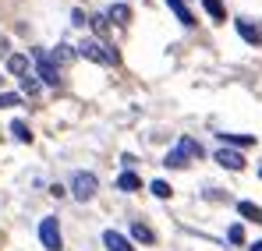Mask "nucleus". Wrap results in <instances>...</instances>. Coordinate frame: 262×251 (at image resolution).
<instances>
[{"mask_svg":"<svg viewBox=\"0 0 262 251\" xmlns=\"http://www.w3.org/2000/svg\"><path fill=\"white\" fill-rule=\"evenodd\" d=\"M39 88H43V82H39L36 75H25V78H21V99H25V96H39Z\"/></svg>","mask_w":262,"mask_h":251,"instance_id":"obj_18","label":"nucleus"},{"mask_svg":"<svg viewBox=\"0 0 262 251\" xmlns=\"http://www.w3.org/2000/svg\"><path fill=\"white\" fill-rule=\"evenodd\" d=\"M75 57H78V50H71L68 42H60V46H57V50L50 53V60H53L57 67H60V64H68V60H75Z\"/></svg>","mask_w":262,"mask_h":251,"instance_id":"obj_13","label":"nucleus"},{"mask_svg":"<svg viewBox=\"0 0 262 251\" xmlns=\"http://www.w3.org/2000/svg\"><path fill=\"white\" fill-rule=\"evenodd\" d=\"M78 57H85L92 64H103V67H114L121 57H117V50L114 46H106L103 39H82L78 42Z\"/></svg>","mask_w":262,"mask_h":251,"instance_id":"obj_1","label":"nucleus"},{"mask_svg":"<svg viewBox=\"0 0 262 251\" xmlns=\"http://www.w3.org/2000/svg\"><path fill=\"white\" fill-rule=\"evenodd\" d=\"M163 167H174V170H184L188 167V156L181 152V149H170L167 156H163Z\"/></svg>","mask_w":262,"mask_h":251,"instance_id":"obj_16","label":"nucleus"},{"mask_svg":"<svg viewBox=\"0 0 262 251\" xmlns=\"http://www.w3.org/2000/svg\"><path fill=\"white\" fill-rule=\"evenodd\" d=\"M234 25H237V36L248 42V46H259V42H262V29L255 25V21H248V18H237Z\"/></svg>","mask_w":262,"mask_h":251,"instance_id":"obj_6","label":"nucleus"},{"mask_svg":"<svg viewBox=\"0 0 262 251\" xmlns=\"http://www.w3.org/2000/svg\"><path fill=\"white\" fill-rule=\"evenodd\" d=\"M39 241H43L46 251H60V248H64V234H60L57 216H46L43 223H39Z\"/></svg>","mask_w":262,"mask_h":251,"instance_id":"obj_4","label":"nucleus"},{"mask_svg":"<svg viewBox=\"0 0 262 251\" xmlns=\"http://www.w3.org/2000/svg\"><path fill=\"white\" fill-rule=\"evenodd\" d=\"M121 163H124V170H131V167H135V156H131V152H124V156H121Z\"/></svg>","mask_w":262,"mask_h":251,"instance_id":"obj_26","label":"nucleus"},{"mask_svg":"<svg viewBox=\"0 0 262 251\" xmlns=\"http://www.w3.org/2000/svg\"><path fill=\"white\" fill-rule=\"evenodd\" d=\"M106 14H110V18H114L117 25H124V21H128V14H131V7H128V4H114V7H110Z\"/></svg>","mask_w":262,"mask_h":251,"instance_id":"obj_19","label":"nucleus"},{"mask_svg":"<svg viewBox=\"0 0 262 251\" xmlns=\"http://www.w3.org/2000/svg\"><path fill=\"white\" fill-rule=\"evenodd\" d=\"M103 248H106V251H135V244H131L124 234H117V230H106V234H103Z\"/></svg>","mask_w":262,"mask_h":251,"instance_id":"obj_8","label":"nucleus"},{"mask_svg":"<svg viewBox=\"0 0 262 251\" xmlns=\"http://www.w3.org/2000/svg\"><path fill=\"white\" fill-rule=\"evenodd\" d=\"M213 159H216L223 170H245V156H241L237 149H227V145H220L216 152H213Z\"/></svg>","mask_w":262,"mask_h":251,"instance_id":"obj_5","label":"nucleus"},{"mask_svg":"<svg viewBox=\"0 0 262 251\" xmlns=\"http://www.w3.org/2000/svg\"><path fill=\"white\" fill-rule=\"evenodd\" d=\"M202 7H206V14H209L213 21H227V7H223V0H202Z\"/></svg>","mask_w":262,"mask_h":251,"instance_id":"obj_14","label":"nucleus"},{"mask_svg":"<svg viewBox=\"0 0 262 251\" xmlns=\"http://www.w3.org/2000/svg\"><path fill=\"white\" fill-rule=\"evenodd\" d=\"M92 25H96V32H106V29H110V25H106V18H99V14L92 18Z\"/></svg>","mask_w":262,"mask_h":251,"instance_id":"obj_24","label":"nucleus"},{"mask_svg":"<svg viewBox=\"0 0 262 251\" xmlns=\"http://www.w3.org/2000/svg\"><path fill=\"white\" fill-rule=\"evenodd\" d=\"M131 241H135V244H156V230H152L149 223L135 219V223H131Z\"/></svg>","mask_w":262,"mask_h":251,"instance_id":"obj_7","label":"nucleus"},{"mask_svg":"<svg viewBox=\"0 0 262 251\" xmlns=\"http://www.w3.org/2000/svg\"><path fill=\"white\" fill-rule=\"evenodd\" d=\"M0 57H11V42L0 36Z\"/></svg>","mask_w":262,"mask_h":251,"instance_id":"obj_25","label":"nucleus"},{"mask_svg":"<svg viewBox=\"0 0 262 251\" xmlns=\"http://www.w3.org/2000/svg\"><path fill=\"white\" fill-rule=\"evenodd\" d=\"M0 82H4V75H0Z\"/></svg>","mask_w":262,"mask_h":251,"instance_id":"obj_29","label":"nucleus"},{"mask_svg":"<svg viewBox=\"0 0 262 251\" xmlns=\"http://www.w3.org/2000/svg\"><path fill=\"white\" fill-rule=\"evenodd\" d=\"M7 106H21V92H0V110Z\"/></svg>","mask_w":262,"mask_h":251,"instance_id":"obj_23","label":"nucleus"},{"mask_svg":"<svg viewBox=\"0 0 262 251\" xmlns=\"http://www.w3.org/2000/svg\"><path fill=\"white\" fill-rule=\"evenodd\" d=\"M252 251H262V241H255V244H252Z\"/></svg>","mask_w":262,"mask_h":251,"instance_id":"obj_27","label":"nucleus"},{"mask_svg":"<svg viewBox=\"0 0 262 251\" xmlns=\"http://www.w3.org/2000/svg\"><path fill=\"white\" fill-rule=\"evenodd\" d=\"M216 138L227 145V149H248V145H255L252 134H227V131H216Z\"/></svg>","mask_w":262,"mask_h":251,"instance_id":"obj_9","label":"nucleus"},{"mask_svg":"<svg viewBox=\"0 0 262 251\" xmlns=\"http://www.w3.org/2000/svg\"><path fill=\"white\" fill-rule=\"evenodd\" d=\"M177 149H181L188 159H202V145H199L195 138H181V142H177Z\"/></svg>","mask_w":262,"mask_h":251,"instance_id":"obj_15","label":"nucleus"},{"mask_svg":"<svg viewBox=\"0 0 262 251\" xmlns=\"http://www.w3.org/2000/svg\"><path fill=\"white\" fill-rule=\"evenodd\" d=\"M149 191H152L156 198H170V195H174V188H170L167 180H152V184H149Z\"/></svg>","mask_w":262,"mask_h":251,"instance_id":"obj_21","label":"nucleus"},{"mask_svg":"<svg viewBox=\"0 0 262 251\" xmlns=\"http://www.w3.org/2000/svg\"><path fill=\"white\" fill-rule=\"evenodd\" d=\"M167 7H170L177 18H181V25H188V29L195 25V14L188 11V4H184V0H167Z\"/></svg>","mask_w":262,"mask_h":251,"instance_id":"obj_12","label":"nucleus"},{"mask_svg":"<svg viewBox=\"0 0 262 251\" xmlns=\"http://www.w3.org/2000/svg\"><path fill=\"white\" fill-rule=\"evenodd\" d=\"M32 64H36V71H32V75H36L43 85H60V67L50 60V53H46V50L32 46Z\"/></svg>","mask_w":262,"mask_h":251,"instance_id":"obj_2","label":"nucleus"},{"mask_svg":"<svg viewBox=\"0 0 262 251\" xmlns=\"http://www.w3.org/2000/svg\"><path fill=\"white\" fill-rule=\"evenodd\" d=\"M11 134H14L18 142H32V131H29L25 121H14V124H11Z\"/></svg>","mask_w":262,"mask_h":251,"instance_id":"obj_20","label":"nucleus"},{"mask_svg":"<svg viewBox=\"0 0 262 251\" xmlns=\"http://www.w3.org/2000/svg\"><path fill=\"white\" fill-rule=\"evenodd\" d=\"M237 212H241L245 219H252V223H262V209L255 202H237Z\"/></svg>","mask_w":262,"mask_h":251,"instance_id":"obj_17","label":"nucleus"},{"mask_svg":"<svg viewBox=\"0 0 262 251\" xmlns=\"http://www.w3.org/2000/svg\"><path fill=\"white\" fill-rule=\"evenodd\" d=\"M142 188V177L135 173V170H124L121 177H117V191H124V195H131V191H138Z\"/></svg>","mask_w":262,"mask_h":251,"instance_id":"obj_11","label":"nucleus"},{"mask_svg":"<svg viewBox=\"0 0 262 251\" xmlns=\"http://www.w3.org/2000/svg\"><path fill=\"white\" fill-rule=\"evenodd\" d=\"M7 75H18V78L32 75V71H29V57H25V53H11V57H7Z\"/></svg>","mask_w":262,"mask_h":251,"instance_id":"obj_10","label":"nucleus"},{"mask_svg":"<svg viewBox=\"0 0 262 251\" xmlns=\"http://www.w3.org/2000/svg\"><path fill=\"white\" fill-rule=\"evenodd\" d=\"M259 177H262V167H259Z\"/></svg>","mask_w":262,"mask_h":251,"instance_id":"obj_28","label":"nucleus"},{"mask_svg":"<svg viewBox=\"0 0 262 251\" xmlns=\"http://www.w3.org/2000/svg\"><path fill=\"white\" fill-rule=\"evenodd\" d=\"M227 241H230V244H245V226H241V223L227 226Z\"/></svg>","mask_w":262,"mask_h":251,"instance_id":"obj_22","label":"nucleus"},{"mask_svg":"<svg viewBox=\"0 0 262 251\" xmlns=\"http://www.w3.org/2000/svg\"><path fill=\"white\" fill-rule=\"evenodd\" d=\"M96 191H99V180H96V173H89V170H78V173L71 177V195H75L78 202H92V198H96Z\"/></svg>","mask_w":262,"mask_h":251,"instance_id":"obj_3","label":"nucleus"}]
</instances>
